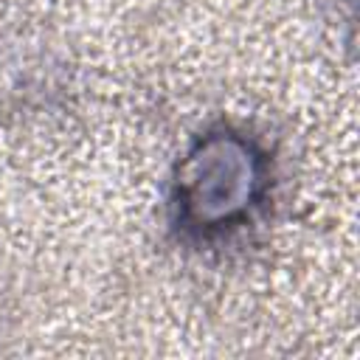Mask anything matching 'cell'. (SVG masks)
<instances>
[{
    "label": "cell",
    "instance_id": "obj_1",
    "mask_svg": "<svg viewBox=\"0 0 360 360\" xmlns=\"http://www.w3.org/2000/svg\"><path fill=\"white\" fill-rule=\"evenodd\" d=\"M262 186V163L236 135L205 138L180 172V205L186 219L214 228L242 217Z\"/></svg>",
    "mask_w": 360,
    "mask_h": 360
}]
</instances>
